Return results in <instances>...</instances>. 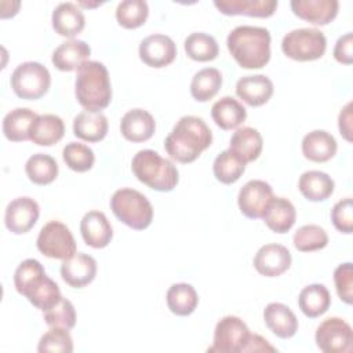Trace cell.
<instances>
[{
    "mask_svg": "<svg viewBox=\"0 0 353 353\" xmlns=\"http://www.w3.org/2000/svg\"><path fill=\"white\" fill-rule=\"evenodd\" d=\"M212 142V132L201 117L182 116L164 141V149L179 163L194 161Z\"/></svg>",
    "mask_w": 353,
    "mask_h": 353,
    "instance_id": "1",
    "label": "cell"
},
{
    "mask_svg": "<svg viewBox=\"0 0 353 353\" xmlns=\"http://www.w3.org/2000/svg\"><path fill=\"white\" fill-rule=\"evenodd\" d=\"M14 285L21 295L43 312L51 309L62 298L58 284L46 274L43 265L33 258L18 265L14 273Z\"/></svg>",
    "mask_w": 353,
    "mask_h": 353,
    "instance_id": "2",
    "label": "cell"
},
{
    "mask_svg": "<svg viewBox=\"0 0 353 353\" xmlns=\"http://www.w3.org/2000/svg\"><path fill=\"white\" fill-rule=\"evenodd\" d=\"M226 46L234 61L244 69H261L270 59V33L266 28L237 26L228 34Z\"/></svg>",
    "mask_w": 353,
    "mask_h": 353,
    "instance_id": "3",
    "label": "cell"
},
{
    "mask_svg": "<svg viewBox=\"0 0 353 353\" xmlns=\"http://www.w3.org/2000/svg\"><path fill=\"white\" fill-rule=\"evenodd\" d=\"M77 102L88 112H101L112 101L109 72L102 62L87 61L79 69L74 81Z\"/></svg>",
    "mask_w": 353,
    "mask_h": 353,
    "instance_id": "4",
    "label": "cell"
},
{
    "mask_svg": "<svg viewBox=\"0 0 353 353\" xmlns=\"http://www.w3.org/2000/svg\"><path fill=\"white\" fill-rule=\"evenodd\" d=\"M131 168L138 181L159 192L172 190L179 179L174 163L152 149L139 150L131 161Z\"/></svg>",
    "mask_w": 353,
    "mask_h": 353,
    "instance_id": "5",
    "label": "cell"
},
{
    "mask_svg": "<svg viewBox=\"0 0 353 353\" xmlns=\"http://www.w3.org/2000/svg\"><path fill=\"white\" fill-rule=\"evenodd\" d=\"M110 208L117 219L135 230L146 229L153 219V207L145 194L131 188L116 190L110 199Z\"/></svg>",
    "mask_w": 353,
    "mask_h": 353,
    "instance_id": "6",
    "label": "cell"
},
{
    "mask_svg": "<svg viewBox=\"0 0 353 353\" xmlns=\"http://www.w3.org/2000/svg\"><path fill=\"white\" fill-rule=\"evenodd\" d=\"M327 39L324 33L314 28H301L288 32L281 41V50L285 57L306 62L314 61L324 55Z\"/></svg>",
    "mask_w": 353,
    "mask_h": 353,
    "instance_id": "7",
    "label": "cell"
},
{
    "mask_svg": "<svg viewBox=\"0 0 353 353\" xmlns=\"http://www.w3.org/2000/svg\"><path fill=\"white\" fill-rule=\"evenodd\" d=\"M10 81L17 97L34 101L41 98L48 91L51 74L44 65L34 61H28L14 69Z\"/></svg>",
    "mask_w": 353,
    "mask_h": 353,
    "instance_id": "8",
    "label": "cell"
},
{
    "mask_svg": "<svg viewBox=\"0 0 353 353\" xmlns=\"http://www.w3.org/2000/svg\"><path fill=\"white\" fill-rule=\"evenodd\" d=\"M37 250L54 259H66L76 254V241L69 228L59 221H50L46 223L36 241Z\"/></svg>",
    "mask_w": 353,
    "mask_h": 353,
    "instance_id": "9",
    "label": "cell"
},
{
    "mask_svg": "<svg viewBox=\"0 0 353 353\" xmlns=\"http://www.w3.org/2000/svg\"><path fill=\"white\" fill-rule=\"evenodd\" d=\"M316 345L325 353H350L353 350L352 327L339 317H328L316 330Z\"/></svg>",
    "mask_w": 353,
    "mask_h": 353,
    "instance_id": "10",
    "label": "cell"
},
{
    "mask_svg": "<svg viewBox=\"0 0 353 353\" xmlns=\"http://www.w3.org/2000/svg\"><path fill=\"white\" fill-rule=\"evenodd\" d=\"M250 334L247 324L240 317L225 316L216 323L214 342L212 346L208 347V352L241 353Z\"/></svg>",
    "mask_w": 353,
    "mask_h": 353,
    "instance_id": "11",
    "label": "cell"
},
{
    "mask_svg": "<svg viewBox=\"0 0 353 353\" xmlns=\"http://www.w3.org/2000/svg\"><path fill=\"white\" fill-rule=\"evenodd\" d=\"M272 199L273 189L268 182L262 179H251L240 189L237 204L243 215L251 219H258L263 216Z\"/></svg>",
    "mask_w": 353,
    "mask_h": 353,
    "instance_id": "12",
    "label": "cell"
},
{
    "mask_svg": "<svg viewBox=\"0 0 353 353\" xmlns=\"http://www.w3.org/2000/svg\"><path fill=\"white\" fill-rule=\"evenodd\" d=\"M40 207L36 200L22 196L8 203L4 212L6 228L15 234L29 232L37 222Z\"/></svg>",
    "mask_w": 353,
    "mask_h": 353,
    "instance_id": "13",
    "label": "cell"
},
{
    "mask_svg": "<svg viewBox=\"0 0 353 353\" xmlns=\"http://www.w3.org/2000/svg\"><path fill=\"white\" fill-rule=\"evenodd\" d=\"M176 46L170 36L154 33L145 37L139 44V58L150 68H164L174 62Z\"/></svg>",
    "mask_w": 353,
    "mask_h": 353,
    "instance_id": "14",
    "label": "cell"
},
{
    "mask_svg": "<svg viewBox=\"0 0 353 353\" xmlns=\"http://www.w3.org/2000/svg\"><path fill=\"white\" fill-rule=\"evenodd\" d=\"M291 252L287 247L276 243L262 245L254 256V268L266 277H277L291 266Z\"/></svg>",
    "mask_w": 353,
    "mask_h": 353,
    "instance_id": "15",
    "label": "cell"
},
{
    "mask_svg": "<svg viewBox=\"0 0 353 353\" xmlns=\"http://www.w3.org/2000/svg\"><path fill=\"white\" fill-rule=\"evenodd\" d=\"M97 274V261L84 252H76L63 259L61 276L66 284L73 288H81L90 284Z\"/></svg>",
    "mask_w": 353,
    "mask_h": 353,
    "instance_id": "16",
    "label": "cell"
},
{
    "mask_svg": "<svg viewBox=\"0 0 353 353\" xmlns=\"http://www.w3.org/2000/svg\"><path fill=\"white\" fill-rule=\"evenodd\" d=\"M338 0H292V12L313 25H327L338 14Z\"/></svg>",
    "mask_w": 353,
    "mask_h": 353,
    "instance_id": "17",
    "label": "cell"
},
{
    "mask_svg": "<svg viewBox=\"0 0 353 353\" xmlns=\"http://www.w3.org/2000/svg\"><path fill=\"white\" fill-rule=\"evenodd\" d=\"M80 232L85 244L92 248L106 247L113 237V229L106 215L95 210L84 214L80 222Z\"/></svg>",
    "mask_w": 353,
    "mask_h": 353,
    "instance_id": "18",
    "label": "cell"
},
{
    "mask_svg": "<svg viewBox=\"0 0 353 353\" xmlns=\"http://www.w3.org/2000/svg\"><path fill=\"white\" fill-rule=\"evenodd\" d=\"M156 130V121L153 116L145 109L128 110L120 121V131L127 141L143 142L152 138Z\"/></svg>",
    "mask_w": 353,
    "mask_h": 353,
    "instance_id": "19",
    "label": "cell"
},
{
    "mask_svg": "<svg viewBox=\"0 0 353 353\" xmlns=\"http://www.w3.org/2000/svg\"><path fill=\"white\" fill-rule=\"evenodd\" d=\"M263 320L268 328L279 338L288 339L298 331L295 313L284 303L272 302L263 310Z\"/></svg>",
    "mask_w": 353,
    "mask_h": 353,
    "instance_id": "20",
    "label": "cell"
},
{
    "mask_svg": "<svg viewBox=\"0 0 353 353\" xmlns=\"http://www.w3.org/2000/svg\"><path fill=\"white\" fill-rule=\"evenodd\" d=\"M236 94L250 106H261L273 95V83L265 74L244 76L237 80Z\"/></svg>",
    "mask_w": 353,
    "mask_h": 353,
    "instance_id": "21",
    "label": "cell"
},
{
    "mask_svg": "<svg viewBox=\"0 0 353 353\" xmlns=\"http://www.w3.org/2000/svg\"><path fill=\"white\" fill-rule=\"evenodd\" d=\"M90 54L91 48L85 41L70 39L54 50L51 61L57 69L62 72H72L87 62Z\"/></svg>",
    "mask_w": 353,
    "mask_h": 353,
    "instance_id": "22",
    "label": "cell"
},
{
    "mask_svg": "<svg viewBox=\"0 0 353 353\" xmlns=\"http://www.w3.org/2000/svg\"><path fill=\"white\" fill-rule=\"evenodd\" d=\"M277 0H215L214 6L225 15H247L255 18L272 17Z\"/></svg>",
    "mask_w": 353,
    "mask_h": 353,
    "instance_id": "23",
    "label": "cell"
},
{
    "mask_svg": "<svg viewBox=\"0 0 353 353\" xmlns=\"http://www.w3.org/2000/svg\"><path fill=\"white\" fill-rule=\"evenodd\" d=\"M52 28L63 37H74L85 25V18L81 10L74 3H59L52 11Z\"/></svg>",
    "mask_w": 353,
    "mask_h": 353,
    "instance_id": "24",
    "label": "cell"
},
{
    "mask_svg": "<svg viewBox=\"0 0 353 353\" xmlns=\"http://www.w3.org/2000/svg\"><path fill=\"white\" fill-rule=\"evenodd\" d=\"M336 148L335 138L324 130H314L306 134L302 139L303 156L314 163H325L331 160L336 153Z\"/></svg>",
    "mask_w": 353,
    "mask_h": 353,
    "instance_id": "25",
    "label": "cell"
},
{
    "mask_svg": "<svg viewBox=\"0 0 353 353\" xmlns=\"http://www.w3.org/2000/svg\"><path fill=\"white\" fill-rule=\"evenodd\" d=\"M266 226L276 233H287L295 223L296 211L285 197H274L269 201L262 216Z\"/></svg>",
    "mask_w": 353,
    "mask_h": 353,
    "instance_id": "26",
    "label": "cell"
},
{
    "mask_svg": "<svg viewBox=\"0 0 353 353\" xmlns=\"http://www.w3.org/2000/svg\"><path fill=\"white\" fill-rule=\"evenodd\" d=\"M262 146L263 141L258 130L252 127H241L232 135L229 150L247 164L259 157Z\"/></svg>",
    "mask_w": 353,
    "mask_h": 353,
    "instance_id": "27",
    "label": "cell"
},
{
    "mask_svg": "<svg viewBox=\"0 0 353 353\" xmlns=\"http://www.w3.org/2000/svg\"><path fill=\"white\" fill-rule=\"evenodd\" d=\"M37 117L39 114L28 108L12 109L3 119L4 137L12 142L30 139V130Z\"/></svg>",
    "mask_w": 353,
    "mask_h": 353,
    "instance_id": "28",
    "label": "cell"
},
{
    "mask_svg": "<svg viewBox=\"0 0 353 353\" xmlns=\"http://www.w3.org/2000/svg\"><path fill=\"white\" fill-rule=\"evenodd\" d=\"M298 188L302 196L309 201H324L334 193L335 183L328 174L310 170L299 176Z\"/></svg>",
    "mask_w": 353,
    "mask_h": 353,
    "instance_id": "29",
    "label": "cell"
},
{
    "mask_svg": "<svg viewBox=\"0 0 353 353\" xmlns=\"http://www.w3.org/2000/svg\"><path fill=\"white\" fill-rule=\"evenodd\" d=\"M108 119L101 112L84 110L73 120V134L87 142H99L108 134Z\"/></svg>",
    "mask_w": 353,
    "mask_h": 353,
    "instance_id": "30",
    "label": "cell"
},
{
    "mask_svg": "<svg viewBox=\"0 0 353 353\" xmlns=\"http://www.w3.org/2000/svg\"><path fill=\"white\" fill-rule=\"evenodd\" d=\"M212 120L222 130H234L247 117L245 108L233 97H222L211 108Z\"/></svg>",
    "mask_w": 353,
    "mask_h": 353,
    "instance_id": "31",
    "label": "cell"
},
{
    "mask_svg": "<svg viewBox=\"0 0 353 353\" xmlns=\"http://www.w3.org/2000/svg\"><path fill=\"white\" fill-rule=\"evenodd\" d=\"M65 132V124L57 114H41L30 130V141L39 146H51L59 142Z\"/></svg>",
    "mask_w": 353,
    "mask_h": 353,
    "instance_id": "32",
    "label": "cell"
},
{
    "mask_svg": "<svg viewBox=\"0 0 353 353\" xmlns=\"http://www.w3.org/2000/svg\"><path fill=\"white\" fill-rule=\"evenodd\" d=\"M298 305L306 317L316 319L328 310L331 305L330 291L323 284L306 285L299 292Z\"/></svg>",
    "mask_w": 353,
    "mask_h": 353,
    "instance_id": "33",
    "label": "cell"
},
{
    "mask_svg": "<svg viewBox=\"0 0 353 353\" xmlns=\"http://www.w3.org/2000/svg\"><path fill=\"white\" fill-rule=\"evenodd\" d=\"M167 306L176 316H189L199 303V296L193 285L186 283L172 284L167 291Z\"/></svg>",
    "mask_w": 353,
    "mask_h": 353,
    "instance_id": "34",
    "label": "cell"
},
{
    "mask_svg": "<svg viewBox=\"0 0 353 353\" xmlns=\"http://www.w3.org/2000/svg\"><path fill=\"white\" fill-rule=\"evenodd\" d=\"M222 85V74L215 68L199 70L190 83V94L199 102H207L216 95Z\"/></svg>",
    "mask_w": 353,
    "mask_h": 353,
    "instance_id": "35",
    "label": "cell"
},
{
    "mask_svg": "<svg viewBox=\"0 0 353 353\" xmlns=\"http://www.w3.org/2000/svg\"><path fill=\"white\" fill-rule=\"evenodd\" d=\"M28 178L36 185H48L58 175V164L55 159L46 153L30 156L25 164Z\"/></svg>",
    "mask_w": 353,
    "mask_h": 353,
    "instance_id": "36",
    "label": "cell"
},
{
    "mask_svg": "<svg viewBox=\"0 0 353 353\" xmlns=\"http://www.w3.org/2000/svg\"><path fill=\"white\" fill-rule=\"evenodd\" d=\"M185 52L186 55L197 62H208L216 58L219 47L216 40L207 33L194 32L185 39Z\"/></svg>",
    "mask_w": 353,
    "mask_h": 353,
    "instance_id": "37",
    "label": "cell"
},
{
    "mask_svg": "<svg viewBox=\"0 0 353 353\" xmlns=\"http://www.w3.org/2000/svg\"><path fill=\"white\" fill-rule=\"evenodd\" d=\"M212 171L219 182L230 185L234 183L244 174L245 163L228 149L216 156V159L214 160Z\"/></svg>",
    "mask_w": 353,
    "mask_h": 353,
    "instance_id": "38",
    "label": "cell"
},
{
    "mask_svg": "<svg viewBox=\"0 0 353 353\" xmlns=\"http://www.w3.org/2000/svg\"><path fill=\"white\" fill-rule=\"evenodd\" d=\"M149 7L145 0H124L116 8V19L125 29H135L145 23Z\"/></svg>",
    "mask_w": 353,
    "mask_h": 353,
    "instance_id": "39",
    "label": "cell"
},
{
    "mask_svg": "<svg viewBox=\"0 0 353 353\" xmlns=\"http://www.w3.org/2000/svg\"><path fill=\"white\" fill-rule=\"evenodd\" d=\"M294 245L301 252L324 248L328 244L327 232L319 225H303L294 234Z\"/></svg>",
    "mask_w": 353,
    "mask_h": 353,
    "instance_id": "40",
    "label": "cell"
},
{
    "mask_svg": "<svg viewBox=\"0 0 353 353\" xmlns=\"http://www.w3.org/2000/svg\"><path fill=\"white\" fill-rule=\"evenodd\" d=\"M62 157L66 165L76 172L91 170L95 161L92 149L80 142H69L62 150Z\"/></svg>",
    "mask_w": 353,
    "mask_h": 353,
    "instance_id": "41",
    "label": "cell"
},
{
    "mask_svg": "<svg viewBox=\"0 0 353 353\" xmlns=\"http://www.w3.org/2000/svg\"><path fill=\"white\" fill-rule=\"evenodd\" d=\"M44 321L48 327H59L65 330H72L76 324V310L70 301L61 298V301L51 309L43 312Z\"/></svg>",
    "mask_w": 353,
    "mask_h": 353,
    "instance_id": "42",
    "label": "cell"
},
{
    "mask_svg": "<svg viewBox=\"0 0 353 353\" xmlns=\"http://www.w3.org/2000/svg\"><path fill=\"white\" fill-rule=\"evenodd\" d=\"M37 352H59V353H72L73 352V341L68 330L59 327H51L39 341Z\"/></svg>",
    "mask_w": 353,
    "mask_h": 353,
    "instance_id": "43",
    "label": "cell"
},
{
    "mask_svg": "<svg viewBox=\"0 0 353 353\" xmlns=\"http://www.w3.org/2000/svg\"><path fill=\"white\" fill-rule=\"evenodd\" d=\"M334 283L341 301L350 305L353 302V265L350 262L342 263L334 270Z\"/></svg>",
    "mask_w": 353,
    "mask_h": 353,
    "instance_id": "44",
    "label": "cell"
},
{
    "mask_svg": "<svg viewBox=\"0 0 353 353\" xmlns=\"http://www.w3.org/2000/svg\"><path fill=\"white\" fill-rule=\"evenodd\" d=\"M331 221L334 226L346 234L353 232V203L350 197L339 200L331 210Z\"/></svg>",
    "mask_w": 353,
    "mask_h": 353,
    "instance_id": "45",
    "label": "cell"
},
{
    "mask_svg": "<svg viewBox=\"0 0 353 353\" xmlns=\"http://www.w3.org/2000/svg\"><path fill=\"white\" fill-rule=\"evenodd\" d=\"M352 47H353V34L349 32L338 39L334 48V58L341 63L350 65L353 62Z\"/></svg>",
    "mask_w": 353,
    "mask_h": 353,
    "instance_id": "46",
    "label": "cell"
},
{
    "mask_svg": "<svg viewBox=\"0 0 353 353\" xmlns=\"http://www.w3.org/2000/svg\"><path fill=\"white\" fill-rule=\"evenodd\" d=\"M338 127L341 135L347 142H352V102H347L341 110L338 117Z\"/></svg>",
    "mask_w": 353,
    "mask_h": 353,
    "instance_id": "47",
    "label": "cell"
},
{
    "mask_svg": "<svg viewBox=\"0 0 353 353\" xmlns=\"http://www.w3.org/2000/svg\"><path fill=\"white\" fill-rule=\"evenodd\" d=\"M243 352H277L263 336L258 334H250Z\"/></svg>",
    "mask_w": 353,
    "mask_h": 353,
    "instance_id": "48",
    "label": "cell"
}]
</instances>
